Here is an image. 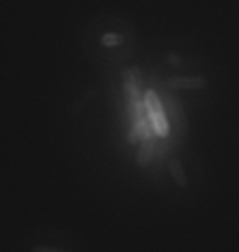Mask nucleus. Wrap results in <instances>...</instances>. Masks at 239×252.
<instances>
[{"label":"nucleus","mask_w":239,"mask_h":252,"mask_svg":"<svg viewBox=\"0 0 239 252\" xmlns=\"http://www.w3.org/2000/svg\"><path fill=\"white\" fill-rule=\"evenodd\" d=\"M92 38V44H99V51L94 53L97 56L113 58L115 61H123L126 58H131V53L135 51V38H133V27L126 25L123 30H116V32H102L97 36Z\"/></svg>","instance_id":"1"},{"label":"nucleus","mask_w":239,"mask_h":252,"mask_svg":"<svg viewBox=\"0 0 239 252\" xmlns=\"http://www.w3.org/2000/svg\"><path fill=\"white\" fill-rule=\"evenodd\" d=\"M146 107H147V112H149L152 122H154L156 129L159 131L161 134H164L167 131V123H166V117H164V112H162V107L157 100L156 94L149 90L146 94Z\"/></svg>","instance_id":"2"},{"label":"nucleus","mask_w":239,"mask_h":252,"mask_svg":"<svg viewBox=\"0 0 239 252\" xmlns=\"http://www.w3.org/2000/svg\"><path fill=\"white\" fill-rule=\"evenodd\" d=\"M171 89H184V90H200L208 85V80L202 75H175L167 80Z\"/></svg>","instance_id":"3"},{"label":"nucleus","mask_w":239,"mask_h":252,"mask_svg":"<svg viewBox=\"0 0 239 252\" xmlns=\"http://www.w3.org/2000/svg\"><path fill=\"white\" fill-rule=\"evenodd\" d=\"M169 172L172 175V179H174V182L177 187L184 189L187 187V184H189V180H187V175H185V170H184V165L179 159H172L169 162Z\"/></svg>","instance_id":"4"},{"label":"nucleus","mask_w":239,"mask_h":252,"mask_svg":"<svg viewBox=\"0 0 239 252\" xmlns=\"http://www.w3.org/2000/svg\"><path fill=\"white\" fill-rule=\"evenodd\" d=\"M152 151H154V141H152V138H146L143 141V144H141L138 158H136V164H138V167H143V165H146L147 162H149Z\"/></svg>","instance_id":"5"},{"label":"nucleus","mask_w":239,"mask_h":252,"mask_svg":"<svg viewBox=\"0 0 239 252\" xmlns=\"http://www.w3.org/2000/svg\"><path fill=\"white\" fill-rule=\"evenodd\" d=\"M28 252H74L72 249H68V248H63L59 244H44V243H34L30 246Z\"/></svg>","instance_id":"6"},{"label":"nucleus","mask_w":239,"mask_h":252,"mask_svg":"<svg viewBox=\"0 0 239 252\" xmlns=\"http://www.w3.org/2000/svg\"><path fill=\"white\" fill-rule=\"evenodd\" d=\"M143 131H144V125L141 123H136L133 128L130 131V136H128V143L130 144H136L143 139Z\"/></svg>","instance_id":"7"},{"label":"nucleus","mask_w":239,"mask_h":252,"mask_svg":"<svg viewBox=\"0 0 239 252\" xmlns=\"http://www.w3.org/2000/svg\"><path fill=\"white\" fill-rule=\"evenodd\" d=\"M167 61H169L172 65H179L180 64V56L175 51H169V53H167Z\"/></svg>","instance_id":"8"}]
</instances>
